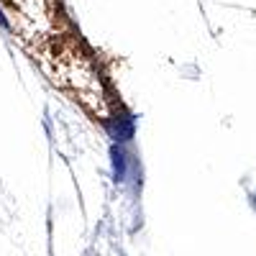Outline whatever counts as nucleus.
Masks as SVG:
<instances>
[{
    "label": "nucleus",
    "mask_w": 256,
    "mask_h": 256,
    "mask_svg": "<svg viewBox=\"0 0 256 256\" xmlns=\"http://www.w3.org/2000/svg\"><path fill=\"white\" fill-rule=\"evenodd\" d=\"M113 156H116V177H118V180H123V159H126V156L118 152V148L113 152Z\"/></svg>",
    "instance_id": "1"
}]
</instances>
